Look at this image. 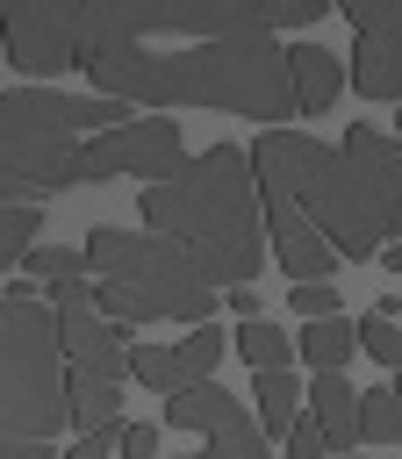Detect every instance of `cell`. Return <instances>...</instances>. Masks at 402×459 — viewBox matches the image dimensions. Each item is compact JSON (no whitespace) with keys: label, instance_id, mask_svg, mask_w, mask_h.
Wrapping results in <instances>:
<instances>
[{"label":"cell","instance_id":"cell-18","mask_svg":"<svg viewBox=\"0 0 402 459\" xmlns=\"http://www.w3.org/2000/svg\"><path fill=\"white\" fill-rule=\"evenodd\" d=\"M129 380L151 387V394H179V387H187L179 344H136V351H129Z\"/></svg>","mask_w":402,"mask_h":459},{"label":"cell","instance_id":"cell-9","mask_svg":"<svg viewBox=\"0 0 402 459\" xmlns=\"http://www.w3.org/2000/svg\"><path fill=\"white\" fill-rule=\"evenodd\" d=\"M165 423L201 437V452H187V459H273V452H266L258 416H244V409H237V394H230V387H215V380H194V387L165 394Z\"/></svg>","mask_w":402,"mask_h":459},{"label":"cell","instance_id":"cell-25","mask_svg":"<svg viewBox=\"0 0 402 459\" xmlns=\"http://www.w3.org/2000/svg\"><path fill=\"white\" fill-rule=\"evenodd\" d=\"M122 437H129V423L86 430V437H72V445H65V459H115V452H122Z\"/></svg>","mask_w":402,"mask_h":459},{"label":"cell","instance_id":"cell-4","mask_svg":"<svg viewBox=\"0 0 402 459\" xmlns=\"http://www.w3.org/2000/svg\"><path fill=\"white\" fill-rule=\"evenodd\" d=\"M86 265H93V308L108 323H187L201 330L215 316V280L201 258L158 230H86Z\"/></svg>","mask_w":402,"mask_h":459},{"label":"cell","instance_id":"cell-24","mask_svg":"<svg viewBox=\"0 0 402 459\" xmlns=\"http://www.w3.org/2000/svg\"><path fill=\"white\" fill-rule=\"evenodd\" d=\"M287 301H294V316H309V323H316V316H337V287H330V280H294Z\"/></svg>","mask_w":402,"mask_h":459},{"label":"cell","instance_id":"cell-30","mask_svg":"<svg viewBox=\"0 0 402 459\" xmlns=\"http://www.w3.org/2000/svg\"><path fill=\"white\" fill-rule=\"evenodd\" d=\"M230 308H237V323H251V316H258V294H251V287H230Z\"/></svg>","mask_w":402,"mask_h":459},{"label":"cell","instance_id":"cell-21","mask_svg":"<svg viewBox=\"0 0 402 459\" xmlns=\"http://www.w3.org/2000/svg\"><path fill=\"white\" fill-rule=\"evenodd\" d=\"M22 273L50 287V280H79V273H93V265H86V244H79V251H72V244H36V251L22 258Z\"/></svg>","mask_w":402,"mask_h":459},{"label":"cell","instance_id":"cell-22","mask_svg":"<svg viewBox=\"0 0 402 459\" xmlns=\"http://www.w3.org/2000/svg\"><path fill=\"white\" fill-rule=\"evenodd\" d=\"M179 366H187V387H194V380H215V366H223V330H215V323L187 330V337H179Z\"/></svg>","mask_w":402,"mask_h":459},{"label":"cell","instance_id":"cell-23","mask_svg":"<svg viewBox=\"0 0 402 459\" xmlns=\"http://www.w3.org/2000/svg\"><path fill=\"white\" fill-rule=\"evenodd\" d=\"M359 351L380 359L388 373H402V323H395V316H366V323H359Z\"/></svg>","mask_w":402,"mask_h":459},{"label":"cell","instance_id":"cell-20","mask_svg":"<svg viewBox=\"0 0 402 459\" xmlns=\"http://www.w3.org/2000/svg\"><path fill=\"white\" fill-rule=\"evenodd\" d=\"M36 230H43L36 201H7V208H0V273H7V265H22V258L36 251Z\"/></svg>","mask_w":402,"mask_h":459},{"label":"cell","instance_id":"cell-1","mask_svg":"<svg viewBox=\"0 0 402 459\" xmlns=\"http://www.w3.org/2000/svg\"><path fill=\"white\" fill-rule=\"evenodd\" d=\"M79 72L129 108H215L266 129L302 115L273 0H86Z\"/></svg>","mask_w":402,"mask_h":459},{"label":"cell","instance_id":"cell-32","mask_svg":"<svg viewBox=\"0 0 402 459\" xmlns=\"http://www.w3.org/2000/svg\"><path fill=\"white\" fill-rule=\"evenodd\" d=\"M395 394H402V373H395Z\"/></svg>","mask_w":402,"mask_h":459},{"label":"cell","instance_id":"cell-10","mask_svg":"<svg viewBox=\"0 0 402 459\" xmlns=\"http://www.w3.org/2000/svg\"><path fill=\"white\" fill-rule=\"evenodd\" d=\"M352 22V93L359 100H402V0H337Z\"/></svg>","mask_w":402,"mask_h":459},{"label":"cell","instance_id":"cell-8","mask_svg":"<svg viewBox=\"0 0 402 459\" xmlns=\"http://www.w3.org/2000/svg\"><path fill=\"white\" fill-rule=\"evenodd\" d=\"M0 29H7V65L29 79H57L79 65V36H86V0H0Z\"/></svg>","mask_w":402,"mask_h":459},{"label":"cell","instance_id":"cell-7","mask_svg":"<svg viewBox=\"0 0 402 459\" xmlns=\"http://www.w3.org/2000/svg\"><path fill=\"white\" fill-rule=\"evenodd\" d=\"M172 172H187V143H179L172 115H136L122 129L86 136V151H79V186H100V179H144V186H158Z\"/></svg>","mask_w":402,"mask_h":459},{"label":"cell","instance_id":"cell-12","mask_svg":"<svg viewBox=\"0 0 402 459\" xmlns=\"http://www.w3.org/2000/svg\"><path fill=\"white\" fill-rule=\"evenodd\" d=\"M309 423L323 430L330 459H352V445L366 437L359 430V387L345 373H309Z\"/></svg>","mask_w":402,"mask_h":459},{"label":"cell","instance_id":"cell-13","mask_svg":"<svg viewBox=\"0 0 402 459\" xmlns=\"http://www.w3.org/2000/svg\"><path fill=\"white\" fill-rule=\"evenodd\" d=\"M287 72H294L302 115H323V108L345 93V65H337V50H323V43H294V50H287Z\"/></svg>","mask_w":402,"mask_h":459},{"label":"cell","instance_id":"cell-3","mask_svg":"<svg viewBox=\"0 0 402 459\" xmlns=\"http://www.w3.org/2000/svg\"><path fill=\"white\" fill-rule=\"evenodd\" d=\"M144 230L187 244V251L201 258V273H208L223 294H230V287H251V273H258L266 251H273L251 151L208 143V151L187 158V172L144 186Z\"/></svg>","mask_w":402,"mask_h":459},{"label":"cell","instance_id":"cell-2","mask_svg":"<svg viewBox=\"0 0 402 459\" xmlns=\"http://www.w3.org/2000/svg\"><path fill=\"white\" fill-rule=\"evenodd\" d=\"M258 194H287L337 258H373L402 244V136L352 122L345 143H316L302 129H258L251 143Z\"/></svg>","mask_w":402,"mask_h":459},{"label":"cell","instance_id":"cell-29","mask_svg":"<svg viewBox=\"0 0 402 459\" xmlns=\"http://www.w3.org/2000/svg\"><path fill=\"white\" fill-rule=\"evenodd\" d=\"M0 459H65V452H50V437H7Z\"/></svg>","mask_w":402,"mask_h":459},{"label":"cell","instance_id":"cell-27","mask_svg":"<svg viewBox=\"0 0 402 459\" xmlns=\"http://www.w3.org/2000/svg\"><path fill=\"white\" fill-rule=\"evenodd\" d=\"M280 445H287V459H330V445H323V430H316L309 416H302V423H294Z\"/></svg>","mask_w":402,"mask_h":459},{"label":"cell","instance_id":"cell-17","mask_svg":"<svg viewBox=\"0 0 402 459\" xmlns=\"http://www.w3.org/2000/svg\"><path fill=\"white\" fill-rule=\"evenodd\" d=\"M122 423V380H100V373H72V430H108Z\"/></svg>","mask_w":402,"mask_h":459},{"label":"cell","instance_id":"cell-28","mask_svg":"<svg viewBox=\"0 0 402 459\" xmlns=\"http://www.w3.org/2000/svg\"><path fill=\"white\" fill-rule=\"evenodd\" d=\"M122 459H158V423H129V437H122Z\"/></svg>","mask_w":402,"mask_h":459},{"label":"cell","instance_id":"cell-19","mask_svg":"<svg viewBox=\"0 0 402 459\" xmlns=\"http://www.w3.org/2000/svg\"><path fill=\"white\" fill-rule=\"evenodd\" d=\"M359 430H366V445H402V394L359 387Z\"/></svg>","mask_w":402,"mask_h":459},{"label":"cell","instance_id":"cell-5","mask_svg":"<svg viewBox=\"0 0 402 459\" xmlns=\"http://www.w3.org/2000/svg\"><path fill=\"white\" fill-rule=\"evenodd\" d=\"M129 100L108 93H50V86H7L0 93V143H7V172H0V208L7 201H43L79 186V151L100 129H122Z\"/></svg>","mask_w":402,"mask_h":459},{"label":"cell","instance_id":"cell-26","mask_svg":"<svg viewBox=\"0 0 402 459\" xmlns=\"http://www.w3.org/2000/svg\"><path fill=\"white\" fill-rule=\"evenodd\" d=\"M337 0H273V22L280 29H309V22H323Z\"/></svg>","mask_w":402,"mask_h":459},{"label":"cell","instance_id":"cell-11","mask_svg":"<svg viewBox=\"0 0 402 459\" xmlns=\"http://www.w3.org/2000/svg\"><path fill=\"white\" fill-rule=\"evenodd\" d=\"M266 201V237H273V258H280V273L287 280H330L345 258L330 251V237L287 201V194H258Z\"/></svg>","mask_w":402,"mask_h":459},{"label":"cell","instance_id":"cell-16","mask_svg":"<svg viewBox=\"0 0 402 459\" xmlns=\"http://www.w3.org/2000/svg\"><path fill=\"white\" fill-rule=\"evenodd\" d=\"M352 351H359V330H352L345 316H316V323H302V366H309V373H345Z\"/></svg>","mask_w":402,"mask_h":459},{"label":"cell","instance_id":"cell-14","mask_svg":"<svg viewBox=\"0 0 402 459\" xmlns=\"http://www.w3.org/2000/svg\"><path fill=\"white\" fill-rule=\"evenodd\" d=\"M251 402H258V430L266 437H287L302 423V409H309V387L294 380V366L287 373H251Z\"/></svg>","mask_w":402,"mask_h":459},{"label":"cell","instance_id":"cell-31","mask_svg":"<svg viewBox=\"0 0 402 459\" xmlns=\"http://www.w3.org/2000/svg\"><path fill=\"white\" fill-rule=\"evenodd\" d=\"M395 136H402V108H395Z\"/></svg>","mask_w":402,"mask_h":459},{"label":"cell","instance_id":"cell-6","mask_svg":"<svg viewBox=\"0 0 402 459\" xmlns=\"http://www.w3.org/2000/svg\"><path fill=\"white\" fill-rule=\"evenodd\" d=\"M65 337L57 308L7 301L0 308V430L7 437H57L72 423V373H65Z\"/></svg>","mask_w":402,"mask_h":459},{"label":"cell","instance_id":"cell-15","mask_svg":"<svg viewBox=\"0 0 402 459\" xmlns=\"http://www.w3.org/2000/svg\"><path fill=\"white\" fill-rule=\"evenodd\" d=\"M237 359H244L251 373H287V366L302 359V337H287L280 323L251 316V323H237Z\"/></svg>","mask_w":402,"mask_h":459}]
</instances>
